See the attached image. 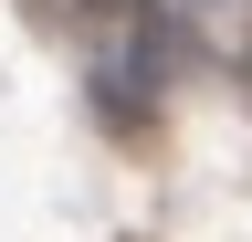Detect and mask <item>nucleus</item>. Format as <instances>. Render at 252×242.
Returning <instances> with one entry per match:
<instances>
[{
    "mask_svg": "<svg viewBox=\"0 0 252 242\" xmlns=\"http://www.w3.org/2000/svg\"><path fill=\"white\" fill-rule=\"evenodd\" d=\"M168 64H179V21L137 0V11H126V42L94 64V95H105V116H116V127H137V116H147V84L168 74Z\"/></svg>",
    "mask_w": 252,
    "mask_h": 242,
    "instance_id": "nucleus-1",
    "label": "nucleus"
}]
</instances>
